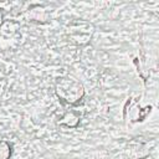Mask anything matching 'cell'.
<instances>
[{"instance_id": "obj_1", "label": "cell", "mask_w": 159, "mask_h": 159, "mask_svg": "<svg viewBox=\"0 0 159 159\" xmlns=\"http://www.w3.org/2000/svg\"><path fill=\"white\" fill-rule=\"evenodd\" d=\"M57 94L62 97L65 101L73 103L82 97L83 89H82V86L75 80L65 78L57 84Z\"/></svg>"}]
</instances>
